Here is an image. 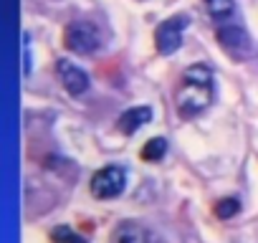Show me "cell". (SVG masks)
Returning a JSON list of instances; mask_svg holds the SVG:
<instances>
[{
	"label": "cell",
	"mask_w": 258,
	"mask_h": 243,
	"mask_svg": "<svg viewBox=\"0 0 258 243\" xmlns=\"http://www.w3.org/2000/svg\"><path fill=\"white\" fill-rule=\"evenodd\" d=\"M213 101V71L203 64L190 66L182 74V86L177 91V111L185 119L203 114Z\"/></svg>",
	"instance_id": "6da1fadb"
},
{
	"label": "cell",
	"mask_w": 258,
	"mask_h": 243,
	"mask_svg": "<svg viewBox=\"0 0 258 243\" xmlns=\"http://www.w3.org/2000/svg\"><path fill=\"white\" fill-rule=\"evenodd\" d=\"M167 155V142L162 137H152L145 147H142V160L145 162H160Z\"/></svg>",
	"instance_id": "9c48e42d"
},
{
	"label": "cell",
	"mask_w": 258,
	"mask_h": 243,
	"mask_svg": "<svg viewBox=\"0 0 258 243\" xmlns=\"http://www.w3.org/2000/svg\"><path fill=\"white\" fill-rule=\"evenodd\" d=\"M124 188H126V172L119 165H109L91 177V195L99 200L119 198L124 193Z\"/></svg>",
	"instance_id": "7a4b0ae2"
},
{
	"label": "cell",
	"mask_w": 258,
	"mask_h": 243,
	"mask_svg": "<svg viewBox=\"0 0 258 243\" xmlns=\"http://www.w3.org/2000/svg\"><path fill=\"white\" fill-rule=\"evenodd\" d=\"M147 122H152V109L150 106H132L119 116V130L124 135H135L137 130H142L147 125Z\"/></svg>",
	"instance_id": "ba28073f"
},
{
	"label": "cell",
	"mask_w": 258,
	"mask_h": 243,
	"mask_svg": "<svg viewBox=\"0 0 258 243\" xmlns=\"http://www.w3.org/2000/svg\"><path fill=\"white\" fill-rule=\"evenodd\" d=\"M58 76H61L63 89H66L71 96H81V94L89 89V76H86V71L79 69L76 64L66 61V58L58 61Z\"/></svg>",
	"instance_id": "8992f818"
},
{
	"label": "cell",
	"mask_w": 258,
	"mask_h": 243,
	"mask_svg": "<svg viewBox=\"0 0 258 243\" xmlns=\"http://www.w3.org/2000/svg\"><path fill=\"white\" fill-rule=\"evenodd\" d=\"M51 238H53L56 243H86V238L79 235V233H74L69 225H58V228H53V230H51Z\"/></svg>",
	"instance_id": "8fae6325"
},
{
	"label": "cell",
	"mask_w": 258,
	"mask_h": 243,
	"mask_svg": "<svg viewBox=\"0 0 258 243\" xmlns=\"http://www.w3.org/2000/svg\"><path fill=\"white\" fill-rule=\"evenodd\" d=\"M205 8L215 21H225L235 13V3L233 0H205Z\"/></svg>",
	"instance_id": "30bf717a"
},
{
	"label": "cell",
	"mask_w": 258,
	"mask_h": 243,
	"mask_svg": "<svg viewBox=\"0 0 258 243\" xmlns=\"http://www.w3.org/2000/svg\"><path fill=\"white\" fill-rule=\"evenodd\" d=\"M218 43L235 58H245L253 53V43H250V36L235 26V23H228V26H220L218 28Z\"/></svg>",
	"instance_id": "5b68a950"
},
{
	"label": "cell",
	"mask_w": 258,
	"mask_h": 243,
	"mask_svg": "<svg viewBox=\"0 0 258 243\" xmlns=\"http://www.w3.org/2000/svg\"><path fill=\"white\" fill-rule=\"evenodd\" d=\"M238 210H240V200H238V198H223V200L215 205V215L223 218V220L233 218Z\"/></svg>",
	"instance_id": "7c38bea8"
},
{
	"label": "cell",
	"mask_w": 258,
	"mask_h": 243,
	"mask_svg": "<svg viewBox=\"0 0 258 243\" xmlns=\"http://www.w3.org/2000/svg\"><path fill=\"white\" fill-rule=\"evenodd\" d=\"M63 43H66L69 51L84 56V53H94L101 41H99V31H96L94 23H89V21H74L66 28V33H63Z\"/></svg>",
	"instance_id": "3957f363"
},
{
	"label": "cell",
	"mask_w": 258,
	"mask_h": 243,
	"mask_svg": "<svg viewBox=\"0 0 258 243\" xmlns=\"http://www.w3.org/2000/svg\"><path fill=\"white\" fill-rule=\"evenodd\" d=\"M109 243H150V233L145 225H140L135 220H124L111 230Z\"/></svg>",
	"instance_id": "52a82bcc"
},
{
	"label": "cell",
	"mask_w": 258,
	"mask_h": 243,
	"mask_svg": "<svg viewBox=\"0 0 258 243\" xmlns=\"http://www.w3.org/2000/svg\"><path fill=\"white\" fill-rule=\"evenodd\" d=\"M187 23H190L187 16H172V18H167V21L157 28V33H155V46H157V51H160L162 56H170V53H175V51L182 46V31L187 28Z\"/></svg>",
	"instance_id": "277c9868"
}]
</instances>
